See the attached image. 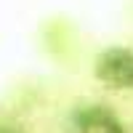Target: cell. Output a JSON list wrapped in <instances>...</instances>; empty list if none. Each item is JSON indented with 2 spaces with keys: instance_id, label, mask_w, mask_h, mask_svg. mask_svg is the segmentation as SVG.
<instances>
[{
  "instance_id": "1",
  "label": "cell",
  "mask_w": 133,
  "mask_h": 133,
  "mask_svg": "<svg viewBox=\"0 0 133 133\" xmlns=\"http://www.w3.org/2000/svg\"><path fill=\"white\" fill-rule=\"evenodd\" d=\"M93 72L104 85L117 88V91H128V88H133V51L125 45L104 48L96 56Z\"/></svg>"
},
{
  "instance_id": "2",
  "label": "cell",
  "mask_w": 133,
  "mask_h": 133,
  "mask_svg": "<svg viewBox=\"0 0 133 133\" xmlns=\"http://www.w3.org/2000/svg\"><path fill=\"white\" fill-rule=\"evenodd\" d=\"M75 133H125V125L104 104H83L72 112Z\"/></svg>"
},
{
  "instance_id": "3",
  "label": "cell",
  "mask_w": 133,
  "mask_h": 133,
  "mask_svg": "<svg viewBox=\"0 0 133 133\" xmlns=\"http://www.w3.org/2000/svg\"><path fill=\"white\" fill-rule=\"evenodd\" d=\"M0 133H21V130H16V128H0Z\"/></svg>"
}]
</instances>
